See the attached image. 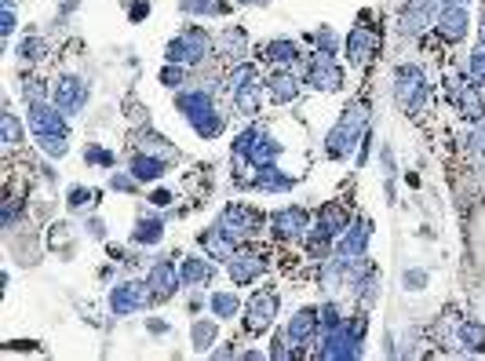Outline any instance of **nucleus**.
<instances>
[{
	"mask_svg": "<svg viewBox=\"0 0 485 361\" xmlns=\"http://www.w3.org/2000/svg\"><path fill=\"white\" fill-rule=\"evenodd\" d=\"M26 125H29L37 146L44 150L48 157H66V150H70V125H66V113L58 110L55 103H48V99L29 103Z\"/></svg>",
	"mask_w": 485,
	"mask_h": 361,
	"instance_id": "nucleus-1",
	"label": "nucleus"
},
{
	"mask_svg": "<svg viewBox=\"0 0 485 361\" xmlns=\"http://www.w3.org/2000/svg\"><path fill=\"white\" fill-rule=\"evenodd\" d=\"M366 135H369V99H354L350 106H343V117L325 135V154L332 161H343Z\"/></svg>",
	"mask_w": 485,
	"mask_h": 361,
	"instance_id": "nucleus-2",
	"label": "nucleus"
},
{
	"mask_svg": "<svg viewBox=\"0 0 485 361\" xmlns=\"http://www.w3.org/2000/svg\"><path fill=\"white\" fill-rule=\"evenodd\" d=\"M175 106H179V113L187 117V125L201 135V139H216L219 132H223V113H219V106H216V99H212V92H204V84L201 88H194V92H179L175 96Z\"/></svg>",
	"mask_w": 485,
	"mask_h": 361,
	"instance_id": "nucleus-3",
	"label": "nucleus"
},
{
	"mask_svg": "<svg viewBox=\"0 0 485 361\" xmlns=\"http://www.w3.org/2000/svg\"><path fill=\"white\" fill-rule=\"evenodd\" d=\"M208 55H216V37L208 34L204 26H187V29H179V34L168 41L165 48V58L168 63H179V66H204V58Z\"/></svg>",
	"mask_w": 485,
	"mask_h": 361,
	"instance_id": "nucleus-4",
	"label": "nucleus"
},
{
	"mask_svg": "<svg viewBox=\"0 0 485 361\" xmlns=\"http://www.w3.org/2000/svg\"><path fill=\"white\" fill-rule=\"evenodd\" d=\"M366 314H358L354 321L347 318L340 328L332 333H321V347H318V357L325 361H347V357H361V340H366Z\"/></svg>",
	"mask_w": 485,
	"mask_h": 361,
	"instance_id": "nucleus-5",
	"label": "nucleus"
},
{
	"mask_svg": "<svg viewBox=\"0 0 485 361\" xmlns=\"http://www.w3.org/2000/svg\"><path fill=\"white\" fill-rule=\"evenodd\" d=\"M427 96H431L427 77H423V70L416 63L394 66V106L402 113H420L427 106Z\"/></svg>",
	"mask_w": 485,
	"mask_h": 361,
	"instance_id": "nucleus-6",
	"label": "nucleus"
},
{
	"mask_svg": "<svg viewBox=\"0 0 485 361\" xmlns=\"http://www.w3.org/2000/svg\"><path fill=\"white\" fill-rule=\"evenodd\" d=\"M219 227L237 241H256L259 230H263V216L256 212L252 204H227L223 212H219Z\"/></svg>",
	"mask_w": 485,
	"mask_h": 361,
	"instance_id": "nucleus-7",
	"label": "nucleus"
},
{
	"mask_svg": "<svg viewBox=\"0 0 485 361\" xmlns=\"http://www.w3.org/2000/svg\"><path fill=\"white\" fill-rule=\"evenodd\" d=\"M307 81L314 92H343V84H347V73L343 66L336 63V55H325V51H314V58L307 63Z\"/></svg>",
	"mask_w": 485,
	"mask_h": 361,
	"instance_id": "nucleus-8",
	"label": "nucleus"
},
{
	"mask_svg": "<svg viewBox=\"0 0 485 361\" xmlns=\"http://www.w3.org/2000/svg\"><path fill=\"white\" fill-rule=\"evenodd\" d=\"M88 96H92V88H88V81L77 77V73H63V77H55V84H51V103L63 110L66 117H77L88 106Z\"/></svg>",
	"mask_w": 485,
	"mask_h": 361,
	"instance_id": "nucleus-9",
	"label": "nucleus"
},
{
	"mask_svg": "<svg viewBox=\"0 0 485 361\" xmlns=\"http://www.w3.org/2000/svg\"><path fill=\"white\" fill-rule=\"evenodd\" d=\"M376 51H380V37H376V29H369V26H354L350 34L343 37V58L354 70L369 66L376 58Z\"/></svg>",
	"mask_w": 485,
	"mask_h": 361,
	"instance_id": "nucleus-10",
	"label": "nucleus"
},
{
	"mask_svg": "<svg viewBox=\"0 0 485 361\" xmlns=\"http://www.w3.org/2000/svg\"><path fill=\"white\" fill-rule=\"evenodd\" d=\"M278 292L274 288H259V292H252V299H249V307H245V328L252 336H259L263 328H270L274 325V318H278Z\"/></svg>",
	"mask_w": 485,
	"mask_h": 361,
	"instance_id": "nucleus-11",
	"label": "nucleus"
},
{
	"mask_svg": "<svg viewBox=\"0 0 485 361\" xmlns=\"http://www.w3.org/2000/svg\"><path fill=\"white\" fill-rule=\"evenodd\" d=\"M266 266H270V259H266V252H263V249H256V245H249V249L234 252V259L227 263L234 288H241V285H252L256 278H263V270H266Z\"/></svg>",
	"mask_w": 485,
	"mask_h": 361,
	"instance_id": "nucleus-12",
	"label": "nucleus"
},
{
	"mask_svg": "<svg viewBox=\"0 0 485 361\" xmlns=\"http://www.w3.org/2000/svg\"><path fill=\"white\" fill-rule=\"evenodd\" d=\"M467 29H471V12L464 4H449L435 19V34H438L442 44H464L467 41Z\"/></svg>",
	"mask_w": 485,
	"mask_h": 361,
	"instance_id": "nucleus-13",
	"label": "nucleus"
},
{
	"mask_svg": "<svg viewBox=\"0 0 485 361\" xmlns=\"http://www.w3.org/2000/svg\"><path fill=\"white\" fill-rule=\"evenodd\" d=\"M146 303H154V296H150V285L146 281H125L110 292V311L117 318H128V314H139Z\"/></svg>",
	"mask_w": 485,
	"mask_h": 361,
	"instance_id": "nucleus-14",
	"label": "nucleus"
},
{
	"mask_svg": "<svg viewBox=\"0 0 485 361\" xmlns=\"http://www.w3.org/2000/svg\"><path fill=\"white\" fill-rule=\"evenodd\" d=\"M449 103H452V110H460L467 120H481L485 117V99L478 92V84H471L467 77H452L449 81Z\"/></svg>",
	"mask_w": 485,
	"mask_h": 361,
	"instance_id": "nucleus-15",
	"label": "nucleus"
},
{
	"mask_svg": "<svg viewBox=\"0 0 485 361\" xmlns=\"http://www.w3.org/2000/svg\"><path fill=\"white\" fill-rule=\"evenodd\" d=\"M146 285H150V296H154V303H165L172 299L183 281H179V270H175V259H158L154 266L146 270Z\"/></svg>",
	"mask_w": 485,
	"mask_h": 361,
	"instance_id": "nucleus-16",
	"label": "nucleus"
},
{
	"mask_svg": "<svg viewBox=\"0 0 485 361\" xmlns=\"http://www.w3.org/2000/svg\"><path fill=\"white\" fill-rule=\"evenodd\" d=\"M369 237H373V223L366 216H358L343 237H340V249H336V259L343 263H358V259H366V249H369Z\"/></svg>",
	"mask_w": 485,
	"mask_h": 361,
	"instance_id": "nucleus-17",
	"label": "nucleus"
},
{
	"mask_svg": "<svg viewBox=\"0 0 485 361\" xmlns=\"http://www.w3.org/2000/svg\"><path fill=\"white\" fill-rule=\"evenodd\" d=\"M270 234L285 241V245H292V241H303L311 234V219L303 208H281V212L270 216Z\"/></svg>",
	"mask_w": 485,
	"mask_h": 361,
	"instance_id": "nucleus-18",
	"label": "nucleus"
},
{
	"mask_svg": "<svg viewBox=\"0 0 485 361\" xmlns=\"http://www.w3.org/2000/svg\"><path fill=\"white\" fill-rule=\"evenodd\" d=\"M318 333H321V311H318V307L296 311L292 321H289V328H285V336H289V343H292L296 350H299V347H311V343L318 340Z\"/></svg>",
	"mask_w": 485,
	"mask_h": 361,
	"instance_id": "nucleus-19",
	"label": "nucleus"
},
{
	"mask_svg": "<svg viewBox=\"0 0 485 361\" xmlns=\"http://www.w3.org/2000/svg\"><path fill=\"white\" fill-rule=\"evenodd\" d=\"M259 63H266L270 70H296L299 63V44L289 41V37H274V41H266L259 51H256Z\"/></svg>",
	"mask_w": 485,
	"mask_h": 361,
	"instance_id": "nucleus-20",
	"label": "nucleus"
},
{
	"mask_svg": "<svg viewBox=\"0 0 485 361\" xmlns=\"http://www.w3.org/2000/svg\"><path fill=\"white\" fill-rule=\"evenodd\" d=\"M197 245L204 249L208 259H216V263H230L234 252H237V241H234L219 223H216V227H208L204 234H197Z\"/></svg>",
	"mask_w": 485,
	"mask_h": 361,
	"instance_id": "nucleus-21",
	"label": "nucleus"
},
{
	"mask_svg": "<svg viewBox=\"0 0 485 361\" xmlns=\"http://www.w3.org/2000/svg\"><path fill=\"white\" fill-rule=\"evenodd\" d=\"M216 278V259H201V256H187L179 263V281L183 288H204Z\"/></svg>",
	"mask_w": 485,
	"mask_h": 361,
	"instance_id": "nucleus-22",
	"label": "nucleus"
},
{
	"mask_svg": "<svg viewBox=\"0 0 485 361\" xmlns=\"http://www.w3.org/2000/svg\"><path fill=\"white\" fill-rule=\"evenodd\" d=\"M266 96L270 103H278V106H289L299 99V77L296 70H274L266 77Z\"/></svg>",
	"mask_w": 485,
	"mask_h": 361,
	"instance_id": "nucleus-23",
	"label": "nucleus"
},
{
	"mask_svg": "<svg viewBox=\"0 0 485 361\" xmlns=\"http://www.w3.org/2000/svg\"><path fill=\"white\" fill-rule=\"evenodd\" d=\"M347 227H350V216H347V208H343V204L328 201V204L318 208V227H314L318 234H325V237H332V241H340Z\"/></svg>",
	"mask_w": 485,
	"mask_h": 361,
	"instance_id": "nucleus-24",
	"label": "nucleus"
},
{
	"mask_svg": "<svg viewBox=\"0 0 485 361\" xmlns=\"http://www.w3.org/2000/svg\"><path fill=\"white\" fill-rule=\"evenodd\" d=\"M216 51L227 55V58H234V63H241V58L249 55V34H245L241 26H227V29H219Z\"/></svg>",
	"mask_w": 485,
	"mask_h": 361,
	"instance_id": "nucleus-25",
	"label": "nucleus"
},
{
	"mask_svg": "<svg viewBox=\"0 0 485 361\" xmlns=\"http://www.w3.org/2000/svg\"><path fill=\"white\" fill-rule=\"evenodd\" d=\"M179 12L187 19H227L234 4L230 0H179Z\"/></svg>",
	"mask_w": 485,
	"mask_h": 361,
	"instance_id": "nucleus-26",
	"label": "nucleus"
},
{
	"mask_svg": "<svg viewBox=\"0 0 485 361\" xmlns=\"http://www.w3.org/2000/svg\"><path fill=\"white\" fill-rule=\"evenodd\" d=\"M230 103H234V110H237L241 117H256V113L263 110V81H252V84H245V88H234Z\"/></svg>",
	"mask_w": 485,
	"mask_h": 361,
	"instance_id": "nucleus-27",
	"label": "nucleus"
},
{
	"mask_svg": "<svg viewBox=\"0 0 485 361\" xmlns=\"http://www.w3.org/2000/svg\"><path fill=\"white\" fill-rule=\"evenodd\" d=\"M135 146L142 150V154H154V157H161V161H179V150H175V142H168L165 135H158V132H150V128H139V135H135Z\"/></svg>",
	"mask_w": 485,
	"mask_h": 361,
	"instance_id": "nucleus-28",
	"label": "nucleus"
},
{
	"mask_svg": "<svg viewBox=\"0 0 485 361\" xmlns=\"http://www.w3.org/2000/svg\"><path fill=\"white\" fill-rule=\"evenodd\" d=\"M292 183L296 179L292 175H285V172H278L274 165H263V168H256V179H252V190H263V194H281V190H292Z\"/></svg>",
	"mask_w": 485,
	"mask_h": 361,
	"instance_id": "nucleus-29",
	"label": "nucleus"
},
{
	"mask_svg": "<svg viewBox=\"0 0 485 361\" xmlns=\"http://www.w3.org/2000/svg\"><path fill=\"white\" fill-rule=\"evenodd\" d=\"M128 172L139 179V183H158V179L168 172V161H161V157H154V154H139L132 157V165H128Z\"/></svg>",
	"mask_w": 485,
	"mask_h": 361,
	"instance_id": "nucleus-30",
	"label": "nucleus"
},
{
	"mask_svg": "<svg viewBox=\"0 0 485 361\" xmlns=\"http://www.w3.org/2000/svg\"><path fill=\"white\" fill-rule=\"evenodd\" d=\"M165 237V223L158 216H142L135 219V230H132V241L135 245H158V241Z\"/></svg>",
	"mask_w": 485,
	"mask_h": 361,
	"instance_id": "nucleus-31",
	"label": "nucleus"
},
{
	"mask_svg": "<svg viewBox=\"0 0 485 361\" xmlns=\"http://www.w3.org/2000/svg\"><path fill=\"white\" fill-rule=\"evenodd\" d=\"M208 307H212V314H216L219 321H230L241 311V299H237V292H212Z\"/></svg>",
	"mask_w": 485,
	"mask_h": 361,
	"instance_id": "nucleus-32",
	"label": "nucleus"
},
{
	"mask_svg": "<svg viewBox=\"0 0 485 361\" xmlns=\"http://www.w3.org/2000/svg\"><path fill=\"white\" fill-rule=\"evenodd\" d=\"M457 340L464 343V350H474V354L485 350V321H464Z\"/></svg>",
	"mask_w": 485,
	"mask_h": 361,
	"instance_id": "nucleus-33",
	"label": "nucleus"
},
{
	"mask_svg": "<svg viewBox=\"0 0 485 361\" xmlns=\"http://www.w3.org/2000/svg\"><path fill=\"white\" fill-rule=\"evenodd\" d=\"M219 321V318H216ZM216 321H194V328H190V340H194V350L197 354H204L212 343H216V336H219V328H216Z\"/></svg>",
	"mask_w": 485,
	"mask_h": 361,
	"instance_id": "nucleus-34",
	"label": "nucleus"
},
{
	"mask_svg": "<svg viewBox=\"0 0 485 361\" xmlns=\"http://www.w3.org/2000/svg\"><path fill=\"white\" fill-rule=\"evenodd\" d=\"M252 81H263V73H259V63H234V70H230V77H227V84H230V92L234 88H245V84H252Z\"/></svg>",
	"mask_w": 485,
	"mask_h": 361,
	"instance_id": "nucleus-35",
	"label": "nucleus"
},
{
	"mask_svg": "<svg viewBox=\"0 0 485 361\" xmlns=\"http://www.w3.org/2000/svg\"><path fill=\"white\" fill-rule=\"evenodd\" d=\"M44 55H48V44H44L41 37H22V41H19V63L34 66V63H41Z\"/></svg>",
	"mask_w": 485,
	"mask_h": 361,
	"instance_id": "nucleus-36",
	"label": "nucleus"
},
{
	"mask_svg": "<svg viewBox=\"0 0 485 361\" xmlns=\"http://www.w3.org/2000/svg\"><path fill=\"white\" fill-rule=\"evenodd\" d=\"M0 135H4L8 146H19V142H22V120H19L12 110L0 117Z\"/></svg>",
	"mask_w": 485,
	"mask_h": 361,
	"instance_id": "nucleus-37",
	"label": "nucleus"
},
{
	"mask_svg": "<svg viewBox=\"0 0 485 361\" xmlns=\"http://www.w3.org/2000/svg\"><path fill=\"white\" fill-rule=\"evenodd\" d=\"M161 84H165V88H183V84H187V66L165 63V70H161Z\"/></svg>",
	"mask_w": 485,
	"mask_h": 361,
	"instance_id": "nucleus-38",
	"label": "nucleus"
},
{
	"mask_svg": "<svg viewBox=\"0 0 485 361\" xmlns=\"http://www.w3.org/2000/svg\"><path fill=\"white\" fill-rule=\"evenodd\" d=\"M110 190H120V194H135V190H139V179H135L132 172H128V175H125V172H113V175H110Z\"/></svg>",
	"mask_w": 485,
	"mask_h": 361,
	"instance_id": "nucleus-39",
	"label": "nucleus"
},
{
	"mask_svg": "<svg viewBox=\"0 0 485 361\" xmlns=\"http://www.w3.org/2000/svg\"><path fill=\"white\" fill-rule=\"evenodd\" d=\"M22 96H26V103H41V99H48L51 92H48V88H44L37 77H29V81L22 84Z\"/></svg>",
	"mask_w": 485,
	"mask_h": 361,
	"instance_id": "nucleus-40",
	"label": "nucleus"
},
{
	"mask_svg": "<svg viewBox=\"0 0 485 361\" xmlns=\"http://www.w3.org/2000/svg\"><path fill=\"white\" fill-rule=\"evenodd\" d=\"M314 44H318V51H325V55H336V34H332V29L325 26V29H318V34H314Z\"/></svg>",
	"mask_w": 485,
	"mask_h": 361,
	"instance_id": "nucleus-41",
	"label": "nucleus"
},
{
	"mask_svg": "<svg viewBox=\"0 0 485 361\" xmlns=\"http://www.w3.org/2000/svg\"><path fill=\"white\" fill-rule=\"evenodd\" d=\"M84 161H92V165H103V168H110V165H113V154H110V150H103V146H96V142H92V146L84 150Z\"/></svg>",
	"mask_w": 485,
	"mask_h": 361,
	"instance_id": "nucleus-42",
	"label": "nucleus"
},
{
	"mask_svg": "<svg viewBox=\"0 0 485 361\" xmlns=\"http://www.w3.org/2000/svg\"><path fill=\"white\" fill-rule=\"evenodd\" d=\"M92 201H96V194H92V190H84V187H73L70 197H66V204L73 208V212H81V208H84V204H92Z\"/></svg>",
	"mask_w": 485,
	"mask_h": 361,
	"instance_id": "nucleus-43",
	"label": "nucleus"
},
{
	"mask_svg": "<svg viewBox=\"0 0 485 361\" xmlns=\"http://www.w3.org/2000/svg\"><path fill=\"white\" fill-rule=\"evenodd\" d=\"M292 354H296V347H289V336H278L274 347H270V357H278V361H285V357H292Z\"/></svg>",
	"mask_w": 485,
	"mask_h": 361,
	"instance_id": "nucleus-44",
	"label": "nucleus"
},
{
	"mask_svg": "<svg viewBox=\"0 0 485 361\" xmlns=\"http://www.w3.org/2000/svg\"><path fill=\"white\" fill-rule=\"evenodd\" d=\"M423 285H427V270H405V288L420 292Z\"/></svg>",
	"mask_w": 485,
	"mask_h": 361,
	"instance_id": "nucleus-45",
	"label": "nucleus"
},
{
	"mask_svg": "<svg viewBox=\"0 0 485 361\" xmlns=\"http://www.w3.org/2000/svg\"><path fill=\"white\" fill-rule=\"evenodd\" d=\"M150 15V0H132V4H128V19L132 22H142Z\"/></svg>",
	"mask_w": 485,
	"mask_h": 361,
	"instance_id": "nucleus-46",
	"label": "nucleus"
},
{
	"mask_svg": "<svg viewBox=\"0 0 485 361\" xmlns=\"http://www.w3.org/2000/svg\"><path fill=\"white\" fill-rule=\"evenodd\" d=\"M471 142H474V150L485 157V117L481 120H474V135H471Z\"/></svg>",
	"mask_w": 485,
	"mask_h": 361,
	"instance_id": "nucleus-47",
	"label": "nucleus"
},
{
	"mask_svg": "<svg viewBox=\"0 0 485 361\" xmlns=\"http://www.w3.org/2000/svg\"><path fill=\"white\" fill-rule=\"evenodd\" d=\"M0 29H4V37L15 34V8H4V15H0Z\"/></svg>",
	"mask_w": 485,
	"mask_h": 361,
	"instance_id": "nucleus-48",
	"label": "nucleus"
},
{
	"mask_svg": "<svg viewBox=\"0 0 485 361\" xmlns=\"http://www.w3.org/2000/svg\"><path fill=\"white\" fill-rule=\"evenodd\" d=\"M172 201H175L172 190H154V194H150V204H158V208H165V204H172Z\"/></svg>",
	"mask_w": 485,
	"mask_h": 361,
	"instance_id": "nucleus-49",
	"label": "nucleus"
},
{
	"mask_svg": "<svg viewBox=\"0 0 485 361\" xmlns=\"http://www.w3.org/2000/svg\"><path fill=\"white\" fill-rule=\"evenodd\" d=\"M478 55H485V12H481V22H478V44H474Z\"/></svg>",
	"mask_w": 485,
	"mask_h": 361,
	"instance_id": "nucleus-50",
	"label": "nucleus"
},
{
	"mask_svg": "<svg viewBox=\"0 0 485 361\" xmlns=\"http://www.w3.org/2000/svg\"><path fill=\"white\" fill-rule=\"evenodd\" d=\"M84 227H88V234H92V237H106V230H103V219H88Z\"/></svg>",
	"mask_w": 485,
	"mask_h": 361,
	"instance_id": "nucleus-51",
	"label": "nucleus"
},
{
	"mask_svg": "<svg viewBox=\"0 0 485 361\" xmlns=\"http://www.w3.org/2000/svg\"><path fill=\"white\" fill-rule=\"evenodd\" d=\"M234 4H241V8H256V4H266V0H234Z\"/></svg>",
	"mask_w": 485,
	"mask_h": 361,
	"instance_id": "nucleus-52",
	"label": "nucleus"
},
{
	"mask_svg": "<svg viewBox=\"0 0 485 361\" xmlns=\"http://www.w3.org/2000/svg\"><path fill=\"white\" fill-rule=\"evenodd\" d=\"M449 4H464V8H467L471 0H442V8H449Z\"/></svg>",
	"mask_w": 485,
	"mask_h": 361,
	"instance_id": "nucleus-53",
	"label": "nucleus"
}]
</instances>
